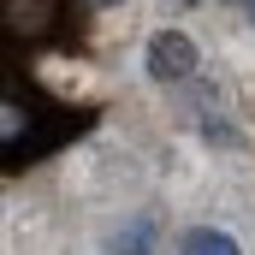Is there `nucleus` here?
<instances>
[{
    "instance_id": "nucleus-1",
    "label": "nucleus",
    "mask_w": 255,
    "mask_h": 255,
    "mask_svg": "<svg viewBox=\"0 0 255 255\" xmlns=\"http://www.w3.org/2000/svg\"><path fill=\"white\" fill-rule=\"evenodd\" d=\"M190 71H196V42L184 30H160L148 42V77L154 83H184Z\"/></svg>"
},
{
    "instance_id": "nucleus-2",
    "label": "nucleus",
    "mask_w": 255,
    "mask_h": 255,
    "mask_svg": "<svg viewBox=\"0 0 255 255\" xmlns=\"http://www.w3.org/2000/svg\"><path fill=\"white\" fill-rule=\"evenodd\" d=\"M184 255H244L238 250V238H226V232H214V226H202L184 238Z\"/></svg>"
},
{
    "instance_id": "nucleus-3",
    "label": "nucleus",
    "mask_w": 255,
    "mask_h": 255,
    "mask_svg": "<svg viewBox=\"0 0 255 255\" xmlns=\"http://www.w3.org/2000/svg\"><path fill=\"white\" fill-rule=\"evenodd\" d=\"M148 238H154L148 226H130V238H119V250H113V255H148Z\"/></svg>"
},
{
    "instance_id": "nucleus-4",
    "label": "nucleus",
    "mask_w": 255,
    "mask_h": 255,
    "mask_svg": "<svg viewBox=\"0 0 255 255\" xmlns=\"http://www.w3.org/2000/svg\"><path fill=\"white\" fill-rule=\"evenodd\" d=\"M18 125H24V113H18L12 101H0V142H6V136H12Z\"/></svg>"
},
{
    "instance_id": "nucleus-5",
    "label": "nucleus",
    "mask_w": 255,
    "mask_h": 255,
    "mask_svg": "<svg viewBox=\"0 0 255 255\" xmlns=\"http://www.w3.org/2000/svg\"><path fill=\"white\" fill-rule=\"evenodd\" d=\"M250 18H255V0H250Z\"/></svg>"
},
{
    "instance_id": "nucleus-6",
    "label": "nucleus",
    "mask_w": 255,
    "mask_h": 255,
    "mask_svg": "<svg viewBox=\"0 0 255 255\" xmlns=\"http://www.w3.org/2000/svg\"><path fill=\"white\" fill-rule=\"evenodd\" d=\"M95 6H107V0H95Z\"/></svg>"
}]
</instances>
